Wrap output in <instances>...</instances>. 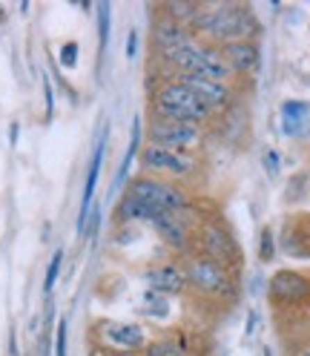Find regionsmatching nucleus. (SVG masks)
<instances>
[{"instance_id": "nucleus-20", "label": "nucleus", "mask_w": 310, "mask_h": 356, "mask_svg": "<svg viewBox=\"0 0 310 356\" xmlns=\"http://www.w3.org/2000/svg\"><path fill=\"white\" fill-rule=\"evenodd\" d=\"M98 43H101V55L109 43V3H98Z\"/></svg>"}, {"instance_id": "nucleus-29", "label": "nucleus", "mask_w": 310, "mask_h": 356, "mask_svg": "<svg viewBox=\"0 0 310 356\" xmlns=\"http://www.w3.org/2000/svg\"><path fill=\"white\" fill-rule=\"evenodd\" d=\"M3 17H6V9H3V6H0V24H3Z\"/></svg>"}, {"instance_id": "nucleus-3", "label": "nucleus", "mask_w": 310, "mask_h": 356, "mask_svg": "<svg viewBox=\"0 0 310 356\" xmlns=\"http://www.w3.org/2000/svg\"><path fill=\"white\" fill-rule=\"evenodd\" d=\"M190 32L213 47H227L236 40H259L261 24L247 3H198Z\"/></svg>"}, {"instance_id": "nucleus-13", "label": "nucleus", "mask_w": 310, "mask_h": 356, "mask_svg": "<svg viewBox=\"0 0 310 356\" xmlns=\"http://www.w3.org/2000/svg\"><path fill=\"white\" fill-rule=\"evenodd\" d=\"M144 282L158 296H187V276H184V264L179 256L149 264L144 270Z\"/></svg>"}, {"instance_id": "nucleus-5", "label": "nucleus", "mask_w": 310, "mask_h": 356, "mask_svg": "<svg viewBox=\"0 0 310 356\" xmlns=\"http://www.w3.org/2000/svg\"><path fill=\"white\" fill-rule=\"evenodd\" d=\"M138 172L164 178V181H172V184H184L190 190L202 193V187L210 178V159L207 152H181V149L144 144L138 149Z\"/></svg>"}, {"instance_id": "nucleus-9", "label": "nucleus", "mask_w": 310, "mask_h": 356, "mask_svg": "<svg viewBox=\"0 0 310 356\" xmlns=\"http://www.w3.org/2000/svg\"><path fill=\"white\" fill-rule=\"evenodd\" d=\"M268 302L273 307V316H291L310 310V273L282 267L268 282Z\"/></svg>"}, {"instance_id": "nucleus-24", "label": "nucleus", "mask_w": 310, "mask_h": 356, "mask_svg": "<svg viewBox=\"0 0 310 356\" xmlns=\"http://www.w3.org/2000/svg\"><path fill=\"white\" fill-rule=\"evenodd\" d=\"M43 101H47V118H52V113H55V89H52L49 78H43Z\"/></svg>"}, {"instance_id": "nucleus-2", "label": "nucleus", "mask_w": 310, "mask_h": 356, "mask_svg": "<svg viewBox=\"0 0 310 356\" xmlns=\"http://www.w3.org/2000/svg\"><path fill=\"white\" fill-rule=\"evenodd\" d=\"M147 115L184 121V124H195L204 129H213V124L218 121L198 101V95L193 92L184 78H175L158 70H149V78H147Z\"/></svg>"}, {"instance_id": "nucleus-22", "label": "nucleus", "mask_w": 310, "mask_h": 356, "mask_svg": "<svg viewBox=\"0 0 310 356\" xmlns=\"http://www.w3.org/2000/svg\"><path fill=\"white\" fill-rule=\"evenodd\" d=\"M66 333H70V325H66V319H58V327H55V356H66Z\"/></svg>"}, {"instance_id": "nucleus-4", "label": "nucleus", "mask_w": 310, "mask_h": 356, "mask_svg": "<svg viewBox=\"0 0 310 356\" xmlns=\"http://www.w3.org/2000/svg\"><path fill=\"white\" fill-rule=\"evenodd\" d=\"M149 70H158V72H167L175 78H202V81L230 83V86H241V89L247 86L230 70L227 58L221 55L218 47H213L207 40H198V38H193L190 43H184V47H179L175 52H170L158 60H149Z\"/></svg>"}, {"instance_id": "nucleus-8", "label": "nucleus", "mask_w": 310, "mask_h": 356, "mask_svg": "<svg viewBox=\"0 0 310 356\" xmlns=\"http://www.w3.org/2000/svg\"><path fill=\"white\" fill-rule=\"evenodd\" d=\"M147 144L164 147V149H181V152H207L210 147V129L184 124V121H170V118H155L147 115L144 124Z\"/></svg>"}, {"instance_id": "nucleus-28", "label": "nucleus", "mask_w": 310, "mask_h": 356, "mask_svg": "<svg viewBox=\"0 0 310 356\" xmlns=\"http://www.w3.org/2000/svg\"><path fill=\"white\" fill-rule=\"evenodd\" d=\"M92 356H141V353H101V350H95Z\"/></svg>"}, {"instance_id": "nucleus-17", "label": "nucleus", "mask_w": 310, "mask_h": 356, "mask_svg": "<svg viewBox=\"0 0 310 356\" xmlns=\"http://www.w3.org/2000/svg\"><path fill=\"white\" fill-rule=\"evenodd\" d=\"M141 356H181V350L175 348V342L170 339V333L164 330V333H158V337L149 339V345L144 348Z\"/></svg>"}, {"instance_id": "nucleus-23", "label": "nucleus", "mask_w": 310, "mask_h": 356, "mask_svg": "<svg viewBox=\"0 0 310 356\" xmlns=\"http://www.w3.org/2000/svg\"><path fill=\"white\" fill-rule=\"evenodd\" d=\"M264 172H268L270 178L279 175V152H276V149H268V152H264Z\"/></svg>"}, {"instance_id": "nucleus-25", "label": "nucleus", "mask_w": 310, "mask_h": 356, "mask_svg": "<svg viewBox=\"0 0 310 356\" xmlns=\"http://www.w3.org/2000/svg\"><path fill=\"white\" fill-rule=\"evenodd\" d=\"M282 356H310V342H296V345H284Z\"/></svg>"}, {"instance_id": "nucleus-11", "label": "nucleus", "mask_w": 310, "mask_h": 356, "mask_svg": "<svg viewBox=\"0 0 310 356\" xmlns=\"http://www.w3.org/2000/svg\"><path fill=\"white\" fill-rule=\"evenodd\" d=\"M149 15H152V24H149V60H158V58L175 52L179 47H184V43L193 40L190 26L161 15L158 9H149Z\"/></svg>"}, {"instance_id": "nucleus-18", "label": "nucleus", "mask_w": 310, "mask_h": 356, "mask_svg": "<svg viewBox=\"0 0 310 356\" xmlns=\"http://www.w3.org/2000/svg\"><path fill=\"white\" fill-rule=\"evenodd\" d=\"M273 259H276V233H273V227H261V233H259V261L270 264Z\"/></svg>"}, {"instance_id": "nucleus-27", "label": "nucleus", "mask_w": 310, "mask_h": 356, "mask_svg": "<svg viewBox=\"0 0 310 356\" xmlns=\"http://www.w3.org/2000/svg\"><path fill=\"white\" fill-rule=\"evenodd\" d=\"M253 327H256V310H250V316H247V337L253 333Z\"/></svg>"}, {"instance_id": "nucleus-10", "label": "nucleus", "mask_w": 310, "mask_h": 356, "mask_svg": "<svg viewBox=\"0 0 310 356\" xmlns=\"http://www.w3.org/2000/svg\"><path fill=\"white\" fill-rule=\"evenodd\" d=\"M149 339V330L141 322L101 319L92 327V345L101 353H144Z\"/></svg>"}, {"instance_id": "nucleus-7", "label": "nucleus", "mask_w": 310, "mask_h": 356, "mask_svg": "<svg viewBox=\"0 0 310 356\" xmlns=\"http://www.w3.org/2000/svg\"><path fill=\"white\" fill-rule=\"evenodd\" d=\"M193 253L225 264V267H230V270L245 273V253H241V244H238L233 227L227 225V218L221 216L218 204L202 218V225H198Z\"/></svg>"}, {"instance_id": "nucleus-21", "label": "nucleus", "mask_w": 310, "mask_h": 356, "mask_svg": "<svg viewBox=\"0 0 310 356\" xmlns=\"http://www.w3.org/2000/svg\"><path fill=\"white\" fill-rule=\"evenodd\" d=\"M75 63H78V43L66 40L60 47V66H63V70H75Z\"/></svg>"}, {"instance_id": "nucleus-19", "label": "nucleus", "mask_w": 310, "mask_h": 356, "mask_svg": "<svg viewBox=\"0 0 310 356\" xmlns=\"http://www.w3.org/2000/svg\"><path fill=\"white\" fill-rule=\"evenodd\" d=\"M60 264H63V250H55L49 267H47V279H43V293H52L55 291V284H58V276H60Z\"/></svg>"}, {"instance_id": "nucleus-6", "label": "nucleus", "mask_w": 310, "mask_h": 356, "mask_svg": "<svg viewBox=\"0 0 310 356\" xmlns=\"http://www.w3.org/2000/svg\"><path fill=\"white\" fill-rule=\"evenodd\" d=\"M124 195L136 198L138 204H144L155 213H190V210L202 207L207 202L198 190L164 181V178H152V175H144V172L129 178L127 187H124Z\"/></svg>"}, {"instance_id": "nucleus-12", "label": "nucleus", "mask_w": 310, "mask_h": 356, "mask_svg": "<svg viewBox=\"0 0 310 356\" xmlns=\"http://www.w3.org/2000/svg\"><path fill=\"white\" fill-rule=\"evenodd\" d=\"M276 244L284 256L310 261V210H296L282 218Z\"/></svg>"}, {"instance_id": "nucleus-15", "label": "nucleus", "mask_w": 310, "mask_h": 356, "mask_svg": "<svg viewBox=\"0 0 310 356\" xmlns=\"http://www.w3.org/2000/svg\"><path fill=\"white\" fill-rule=\"evenodd\" d=\"M106 138H109V127L101 132V138L95 144V152H92V161H90V170H86L83 195H81V213H78V221H75V230H78L81 238L86 233V221H90V213H92V195H95V187H98V175H101L104 152H106Z\"/></svg>"}, {"instance_id": "nucleus-14", "label": "nucleus", "mask_w": 310, "mask_h": 356, "mask_svg": "<svg viewBox=\"0 0 310 356\" xmlns=\"http://www.w3.org/2000/svg\"><path fill=\"white\" fill-rule=\"evenodd\" d=\"M221 55L227 58L230 70L250 83V78H256V72L261 70V47L259 40H236V43H227V47H218Z\"/></svg>"}, {"instance_id": "nucleus-26", "label": "nucleus", "mask_w": 310, "mask_h": 356, "mask_svg": "<svg viewBox=\"0 0 310 356\" xmlns=\"http://www.w3.org/2000/svg\"><path fill=\"white\" fill-rule=\"evenodd\" d=\"M136 52H138V32L132 29L127 35V58H136Z\"/></svg>"}, {"instance_id": "nucleus-1", "label": "nucleus", "mask_w": 310, "mask_h": 356, "mask_svg": "<svg viewBox=\"0 0 310 356\" xmlns=\"http://www.w3.org/2000/svg\"><path fill=\"white\" fill-rule=\"evenodd\" d=\"M184 276H187V299L198 305L204 314H225L241 299V273L230 267L210 261L204 256H184Z\"/></svg>"}, {"instance_id": "nucleus-16", "label": "nucleus", "mask_w": 310, "mask_h": 356, "mask_svg": "<svg viewBox=\"0 0 310 356\" xmlns=\"http://www.w3.org/2000/svg\"><path fill=\"white\" fill-rule=\"evenodd\" d=\"M282 132L287 138H302L310 132V104L284 101L282 104Z\"/></svg>"}]
</instances>
